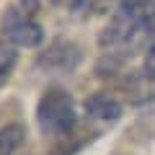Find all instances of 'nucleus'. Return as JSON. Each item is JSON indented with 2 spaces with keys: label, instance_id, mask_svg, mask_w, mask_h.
<instances>
[{
  "label": "nucleus",
  "instance_id": "obj_4",
  "mask_svg": "<svg viewBox=\"0 0 155 155\" xmlns=\"http://www.w3.org/2000/svg\"><path fill=\"white\" fill-rule=\"evenodd\" d=\"M122 104L119 98L109 93H93L85 98V114L91 119H98V122H116L119 116H122Z\"/></svg>",
  "mask_w": 155,
  "mask_h": 155
},
{
  "label": "nucleus",
  "instance_id": "obj_7",
  "mask_svg": "<svg viewBox=\"0 0 155 155\" xmlns=\"http://www.w3.org/2000/svg\"><path fill=\"white\" fill-rule=\"evenodd\" d=\"M142 78L145 80H155V36L150 41L147 52H145V62H142Z\"/></svg>",
  "mask_w": 155,
  "mask_h": 155
},
{
  "label": "nucleus",
  "instance_id": "obj_2",
  "mask_svg": "<svg viewBox=\"0 0 155 155\" xmlns=\"http://www.w3.org/2000/svg\"><path fill=\"white\" fill-rule=\"evenodd\" d=\"M0 34L13 47H39L44 41V28L39 26L34 18H28V13H23L16 5H11L3 13Z\"/></svg>",
  "mask_w": 155,
  "mask_h": 155
},
{
  "label": "nucleus",
  "instance_id": "obj_8",
  "mask_svg": "<svg viewBox=\"0 0 155 155\" xmlns=\"http://www.w3.org/2000/svg\"><path fill=\"white\" fill-rule=\"evenodd\" d=\"M39 5H41V0H18V8H21L23 13H36L39 11Z\"/></svg>",
  "mask_w": 155,
  "mask_h": 155
},
{
  "label": "nucleus",
  "instance_id": "obj_3",
  "mask_svg": "<svg viewBox=\"0 0 155 155\" xmlns=\"http://www.w3.org/2000/svg\"><path fill=\"white\" fill-rule=\"evenodd\" d=\"M80 60H83L80 47L72 41H65V39H57L54 44H49L36 57V67L44 72H52V75H62V72H72L80 65Z\"/></svg>",
  "mask_w": 155,
  "mask_h": 155
},
{
  "label": "nucleus",
  "instance_id": "obj_1",
  "mask_svg": "<svg viewBox=\"0 0 155 155\" xmlns=\"http://www.w3.org/2000/svg\"><path fill=\"white\" fill-rule=\"evenodd\" d=\"M36 122L49 134H67L75 129V104L62 88H49L36 104Z\"/></svg>",
  "mask_w": 155,
  "mask_h": 155
},
{
  "label": "nucleus",
  "instance_id": "obj_5",
  "mask_svg": "<svg viewBox=\"0 0 155 155\" xmlns=\"http://www.w3.org/2000/svg\"><path fill=\"white\" fill-rule=\"evenodd\" d=\"M26 137L23 124H5L0 127V155H13L18 150V145Z\"/></svg>",
  "mask_w": 155,
  "mask_h": 155
},
{
  "label": "nucleus",
  "instance_id": "obj_6",
  "mask_svg": "<svg viewBox=\"0 0 155 155\" xmlns=\"http://www.w3.org/2000/svg\"><path fill=\"white\" fill-rule=\"evenodd\" d=\"M16 65H18V52H16V47L8 44L5 39H0V85L11 78V72L16 70Z\"/></svg>",
  "mask_w": 155,
  "mask_h": 155
}]
</instances>
